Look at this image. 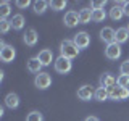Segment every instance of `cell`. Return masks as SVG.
Listing matches in <instances>:
<instances>
[{"instance_id": "cell-29", "label": "cell", "mask_w": 129, "mask_h": 121, "mask_svg": "<svg viewBox=\"0 0 129 121\" xmlns=\"http://www.w3.org/2000/svg\"><path fill=\"white\" fill-rule=\"evenodd\" d=\"M90 7H92V10H103V7H105V0H95V2H92V3H90Z\"/></svg>"}, {"instance_id": "cell-16", "label": "cell", "mask_w": 129, "mask_h": 121, "mask_svg": "<svg viewBox=\"0 0 129 121\" xmlns=\"http://www.w3.org/2000/svg\"><path fill=\"white\" fill-rule=\"evenodd\" d=\"M40 68H42V65H40V62H39L37 56H32V58L27 60V70H29L31 73L39 74V73H42V71H40Z\"/></svg>"}, {"instance_id": "cell-12", "label": "cell", "mask_w": 129, "mask_h": 121, "mask_svg": "<svg viewBox=\"0 0 129 121\" xmlns=\"http://www.w3.org/2000/svg\"><path fill=\"white\" fill-rule=\"evenodd\" d=\"M37 40H39V34H37V31L34 29V27H29V29L26 31V34H24V44L26 45H36L37 44Z\"/></svg>"}, {"instance_id": "cell-31", "label": "cell", "mask_w": 129, "mask_h": 121, "mask_svg": "<svg viewBox=\"0 0 129 121\" xmlns=\"http://www.w3.org/2000/svg\"><path fill=\"white\" fill-rule=\"evenodd\" d=\"M123 11H124V15L129 16V2H124L123 3Z\"/></svg>"}, {"instance_id": "cell-6", "label": "cell", "mask_w": 129, "mask_h": 121, "mask_svg": "<svg viewBox=\"0 0 129 121\" xmlns=\"http://www.w3.org/2000/svg\"><path fill=\"white\" fill-rule=\"evenodd\" d=\"M73 42L76 44V47H78L79 50H82V48L89 47V44H90V36H89L86 31H81L73 37Z\"/></svg>"}, {"instance_id": "cell-18", "label": "cell", "mask_w": 129, "mask_h": 121, "mask_svg": "<svg viewBox=\"0 0 129 121\" xmlns=\"http://www.w3.org/2000/svg\"><path fill=\"white\" fill-rule=\"evenodd\" d=\"M127 39H129V29L127 27H119V29H116V42L119 44H124V42H127Z\"/></svg>"}, {"instance_id": "cell-32", "label": "cell", "mask_w": 129, "mask_h": 121, "mask_svg": "<svg viewBox=\"0 0 129 121\" xmlns=\"http://www.w3.org/2000/svg\"><path fill=\"white\" fill-rule=\"evenodd\" d=\"M84 121H100V119L97 118V116H87V118L84 119Z\"/></svg>"}, {"instance_id": "cell-1", "label": "cell", "mask_w": 129, "mask_h": 121, "mask_svg": "<svg viewBox=\"0 0 129 121\" xmlns=\"http://www.w3.org/2000/svg\"><path fill=\"white\" fill-rule=\"evenodd\" d=\"M60 53H61V56H64V58L73 60L79 55V48L76 47V44L73 42V40L64 39L63 42L60 44Z\"/></svg>"}, {"instance_id": "cell-30", "label": "cell", "mask_w": 129, "mask_h": 121, "mask_svg": "<svg viewBox=\"0 0 129 121\" xmlns=\"http://www.w3.org/2000/svg\"><path fill=\"white\" fill-rule=\"evenodd\" d=\"M29 5H31L29 0H16V7L18 8H27Z\"/></svg>"}, {"instance_id": "cell-11", "label": "cell", "mask_w": 129, "mask_h": 121, "mask_svg": "<svg viewBox=\"0 0 129 121\" xmlns=\"http://www.w3.org/2000/svg\"><path fill=\"white\" fill-rule=\"evenodd\" d=\"M37 58H39V62H40L42 66H48L52 62H55L53 60V52H52L50 48H42V50L39 52Z\"/></svg>"}, {"instance_id": "cell-10", "label": "cell", "mask_w": 129, "mask_h": 121, "mask_svg": "<svg viewBox=\"0 0 129 121\" xmlns=\"http://www.w3.org/2000/svg\"><path fill=\"white\" fill-rule=\"evenodd\" d=\"M92 97H95V90L92 89V86H81L78 89V99L79 100H84V102H87V100H90Z\"/></svg>"}, {"instance_id": "cell-19", "label": "cell", "mask_w": 129, "mask_h": 121, "mask_svg": "<svg viewBox=\"0 0 129 121\" xmlns=\"http://www.w3.org/2000/svg\"><path fill=\"white\" fill-rule=\"evenodd\" d=\"M50 7V3L45 2V0H37V2H34L32 3V8H34V13H37V15H42V13H45V10Z\"/></svg>"}, {"instance_id": "cell-33", "label": "cell", "mask_w": 129, "mask_h": 121, "mask_svg": "<svg viewBox=\"0 0 129 121\" xmlns=\"http://www.w3.org/2000/svg\"><path fill=\"white\" fill-rule=\"evenodd\" d=\"M127 29H129V24H127Z\"/></svg>"}, {"instance_id": "cell-26", "label": "cell", "mask_w": 129, "mask_h": 121, "mask_svg": "<svg viewBox=\"0 0 129 121\" xmlns=\"http://www.w3.org/2000/svg\"><path fill=\"white\" fill-rule=\"evenodd\" d=\"M116 84L121 87H126L129 89V76H124V74H119L118 78H116Z\"/></svg>"}, {"instance_id": "cell-3", "label": "cell", "mask_w": 129, "mask_h": 121, "mask_svg": "<svg viewBox=\"0 0 129 121\" xmlns=\"http://www.w3.org/2000/svg\"><path fill=\"white\" fill-rule=\"evenodd\" d=\"M108 94H110V99L111 100H126L129 99V89L126 87H121V86H113L111 89H108Z\"/></svg>"}, {"instance_id": "cell-9", "label": "cell", "mask_w": 129, "mask_h": 121, "mask_svg": "<svg viewBox=\"0 0 129 121\" xmlns=\"http://www.w3.org/2000/svg\"><path fill=\"white\" fill-rule=\"evenodd\" d=\"M105 55H107V58H110V60H118L121 56V45L118 42H113L110 45H107Z\"/></svg>"}, {"instance_id": "cell-24", "label": "cell", "mask_w": 129, "mask_h": 121, "mask_svg": "<svg viewBox=\"0 0 129 121\" xmlns=\"http://www.w3.org/2000/svg\"><path fill=\"white\" fill-rule=\"evenodd\" d=\"M48 3H50V8L53 11H60L66 7V2H64V0H52V2H48Z\"/></svg>"}, {"instance_id": "cell-21", "label": "cell", "mask_w": 129, "mask_h": 121, "mask_svg": "<svg viewBox=\"0 0 129 121\" xmlns=\"http://www.w3.org/2000/svg\"><path fill=\"white\" fill-rule=\"evenodd\" d=\"M95 100H99V102H105L107 99H110V94H108V89H105V87H99L95 90V97H94Z\"/></svg>"}, {"instance_id": "cell-20", "label": "cell", "mask_w": 129, "mask_h": 121, "mask_svg": "<svg viewBox=\"0 0 129 121\" xmlns=\"http://www.w3.org/2000/svg\"><path fill=\"white\" fill-rule=\"evenodd\" d=\"M92 8H82V10L79 11V21L81 24H87V23H90V19H92Z\"/></svg>"}, {"instance_id": "cell-25", "label": "cell", "mask_w": 129, "mask_h": 121, "mask_svg": "<svg viewBox=\"0 0 129 121\" xmlns=\"http://www.w3.org/2000/svg\"><path fill=\"white\" fill-rule=\"evenodd\" d=\"M26 121H44V115L40 111H31L29 115L26 116Z\"/></svg>"}, {"instance_id": "cell-15", "label": "cell", "mask_w": 129, "mask_h": 121, "mask_svg": "<svg viewBox=\"0 0 129 121\" xmlns=\"http://www.w3.org/2000/svg\"><path fill=\"white\" fill-rule=\"evenodd\" d=\"M5 105L8 108H18V105H19V97L15 94V92H10V94H7L5 97Z\"/></svg>"}, {"instance_id": "cell-22", "label": "cell", "mask_w": 129, "mask_h": 121, "mask_svg": "<svg viewBox=\"0 0 129 121\" xmlns=\"http://www.w3.org/2000/svg\"><path fill=\"white\" fill-rule=\"evenodd\" d=\"M11 13L10 2H2L0 3V19H7V16Z\"/></svg>"}, {"instance_id": "cell-4", "label": "cell", "mask_w": 129, "mask_h": 121, "mask_svg": "<svg viewBox=\"0 0 129 121\" xmlns=\"http://www.w3.org/2000/svg\"><path fill=\"white\" fill-rule=\"evenodd\" d=\"M53 66H55L56 73H60V74H66V73L71 71L73 65H71V60H68V58H64V56L60 55L58 58L53 62Z\"/></svg>"}, {"instance_id": "cell-28", "label": "cell", "mask_w": 129, "mask_h": 121, "mask_svg": "<svg viewBox=\"0 0 129 121\" xmlns=\"http://www.w3.org/2000/svg\"><path fill=\"white\" fill-rule=\"evenodd\" d=\"M119 73H121V74H124V76H129V60H126V62L121 63Z\"/></svg>"}, {"instance_id": "cell-5", "label": "cell", "mask_w": 129, "mask_h": 121, "mask_svg": "<svg viewBox=\"0 0 129 121\" xmlns=\"http://www.w3.org/2000/svg\"><path fill=\"white\" fill-rule=\"evenodd\" d=\"M52 84V76L48 73H39L36 74V79H34V86L40 89V90H45V89L50 87Z\"/></svg>"}, {"instance_id": "cell-2", "label": "cell", "mask_w": 129, "mask_h": 121, "mask_svg": "<svg viewBox=\"0 0 129 121\" xmlns=\"http://www.w3.org/2000/svg\"><path fill=\"white\" fill-rule=\"evenodd\" d=\"M16 56V50L13 45H8L2 40L0 42V60H2L3 63H11L15 60Z\"/></svg>"}, {"instance_id": "cell-8", "label": "cell", "mask_w": 129, "mask_h": 121, "mask_svg": "<svg viewBox=\"0 0 129 121\" xmlns=\"http://www.w3.org/2000/svg\"><path fill=\"white\" fill-rule=\"evenodd\" d=\"M100 39H102L107 45H110V44L116 42V31L113 29V27H110V26L103 27V29L100 31Z\"/></svg>"}, {"instance_id": "cell-7", "label": "cell", "mask_w": 129, "mask_h": 121, "mask_svg": "<svg viewBox=\"0 0 129 121\" xmlns=\"http://www.w3.org/2000/svg\"><path fill=\"white\" fill-rule=\"evenodd\" d=\"M63 23H64V26L66 27H74V26H78V24H81L79 21V11H66L64 13V18H63Z\"/></svg>"}, {"instance_id": "cell-23", "label": "cell", "mask_w": 129, "mask_h": 121, "mask_svg": "<svg viewBox=\"0 0 129 121\" xmlns=\"http://www.w3.org/2000/svg\"><path fill=\"white\" fill-rule=\"evenodd\" d=\"M105 18H107V13H105V10H94V11H92V21L102 23Z\"/></svg>"}, {"instance_id": "cell-13", "label": "cell", "mask_w": 129, "mask_h": 121, "mask_svg": "<svg viewBox=\"0 0 129 121\" xmlns=\"http://www.w3.org/2000/svg\"><path fill=\"white\" fill-rule=\"evenodd\" d=\"M113 86H116V78L110 73H103L100 76V87H105V89H111Z\"/></svg>"}, {"instance_id": "cell-27", "label": "cell", "mask_w": 129, "mask_h": 121, "mask_svg": "<svg viewBox=\"0 0 129 121\" xmlns=\"http://www.w3.org/2000/svg\"><path fill=\"white\" fill-rule=\"evenodd\" d=\"M10 29H11V21H8V19H0V32H2V34H7Z\"/></svg>"}, {"instance_id": "cell-14", "label": "cell", "mask_w": 129, "mask_h": 121, "mask_svg": "<svg viewBox=\"0 0 129 121\" xmlns=\"http://www.w3.org/2000/svg\"><path fill=\"white\" fill-rule=\"evenodd\" d=\"M123 3L124 2H118L116 5H113V8L110 10V18L113 21H118L124 16V11H123Z\"/></svg>"}, {"instance_id": "cell-17", "label": "cell", "mask_w": 129, "mask_h": 121, "mask_svg": "<svg viewBox=\"0 0 129 121\" xmlns=\"http://www.w3.org/2000/svg\"><path fill=\"white\" fill-rule=\"evenodd\" d=\"M10 21H11V27L16 29V31H19V29H23V27H24L26 19H24V16L21 13H18V15H13V18H11Z\"/></svg>"}]
</instances>
